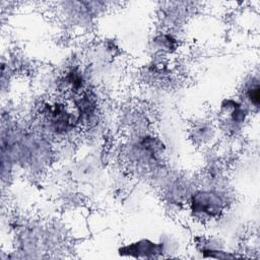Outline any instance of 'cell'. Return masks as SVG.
Wrapping results in <instances>:
<instances>
[{"instance_id":"cell-2","label":"cell","mask_w":260,"mask_h":260,"mask_svg":"<svg viewBox=\"0 0 260 260\" xmlns=\"http://www.w3.org/2000/svg\"><path fill=\"white\" fill-rule=\"evenodd\" d=\"M249 97L252 101V103H254L256 106H258L259 104V87L256 86L255 88H252L249 92Z\"/></svg>"},{"instance_id":"cell-1","label":"cell","mask_w":260,"mask_h":260,"mask_svg":"<svg viewBox=\"0 0 260 260\" xmlns=\"http://www.w3.org/2000/svg\"><path fill=\"white\" fill-rule=\"evenodd\" d=\"M194 212L204 213L207 215H215L221 209L220 198L210 192H202L197 194L192 201Z\"/></svg>"}]
</instances>
